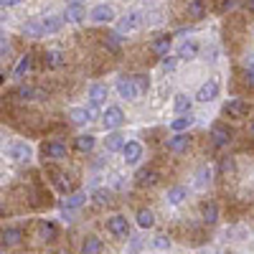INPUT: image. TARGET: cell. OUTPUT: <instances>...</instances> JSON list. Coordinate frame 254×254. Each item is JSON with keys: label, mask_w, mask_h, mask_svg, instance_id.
Segmentation results:
<instances>
[{"label": "cell", "mask_w": 254, "mask_h": 254, "mask_svg": "<svg viewBox=\"0 0 254 254\" xmlns=\"http://www.w3.org/2000/svg\"><path fill=\"white\" fill-rule=\"evenodd\" d=\"M117 92H120V97H125V99H137V97L142 94V89H140V84H137L135 76L120 79V81H117Z\"/></svg>", "instance_id": "cell-1"}, {"label": "cell", "mask_w": 254, "mask_h": 254, "mask_svg": "<svg viewBox=\"0 0 254 254\" xmlns=\"http://www.w3.org/2000/svg\"><path fill=\"white\" fill-rule=\"evenodd\" d=\"M142 26V15L140 13H127L120 18V23H117V31L120 33H130V31H137Z\"/></svg>", "instance_id": "cell-2"}, {"label": "cell", "mask_w": 254, "mask_h": 254, "mask_svg": "<svg viewBox=\"0 0 254 254\" xmlns=\"http://www.w3.org/2000/svg\"><path fill=\"white\" fill-rule=\"evenodd\" d=\"M102 122H104V127H107V130H115V127H120V125L125 122V115H122L120 107H107V112L102 115Z\"/></svg>", "instance_id": "cell-3"}, {"label": "cell", "mask_w": 254, "mask_h": 254, "mask_svg": "<svg viewBox=\"0 0 254 254\" xmlns=\"http://www.w3.org/2000/svg\"><path fill=\"white\" fill-rule=\"evenodd\" d=\"M41 153H44V158H49V160H64V158H66V145L46 142L44 147H41Z\"/></svg>", "instance_id": "cell-4"}, {"label": "cell", "mask_w": 254, "mask_h": 254, "mask_svg": "<svg viewBox=\"0 0 254 254\" xmlns=\"http://www.w3.org/2000/svg\"><path fill=\"white\" fill-rule=\"evenodd\" d=\"M107 231L115 237H127V231H130V226H127V219L125 216H112L107 219Z\"/></svg>", "instance_id": "cell-5"}, {"label": "cell", "mask_w": 254, "mask_h": 254, "mask_svg": "<svg viewBox=\"0 0 254 254\" xmlns=\"http://www.w3.org/2000/svg\"><path fill=\"white\" fill-rule=\"evenodd\" d=\"M122 153H125V163H127V165H135V163L142 158V145H140V142H125Z\"/></svg>", "instance_id": "cell-6"}, {"label": "cell", "mask_w": 254, "mask_h": 254, "mask_svg": "<svg viewBox=\"0 0 254 254\" xmlns=\"http://www.w3.org/2000/svg\"><path fill=\"white\" fill-rule=\"evenodd\" d=\"M216 94H219V84H216V81H206L203 87L198 89L196 99H198V102H211V99H214Z\"/></svg>", "instance_id": "cell-7"}, {"label": "cell", "mask_w": 254, "mask_h": 254, "mask_svg": "<svg viewBox=\"0 0 254 254\" xmlns=\"http://www.w3.org/2000/svg\"><path fill=\"white\" fill-rule=\"evenodd\" d=\"M112 8L110 5H97V8H92V13H89V18L94 20V23H107V20H112Z\"/></svg>", "instance_id": "cell-8"}, {"label": "cell", "mask_w": 254, "mask_h": 254, "mask_svg": "<svg viewBox=\"0 0 254 254\" xmlns=\"http://www.w3.org/2000/svg\"><path fill=\"white\" fill-rule=\"evenodd\" d=\"M247 112H249V104L242 102V99H231L226 104V115H231V117H244Z\"/></svg>", "instance_id": "cell-9"}, {"label": "cell", "mask_w": 254, "mask_h": 254, "mask_svg": "<svg viewBox=\"0 0 254 254\" xmlns=\"http://www.w3.org/2000/svg\"><path fill=\"white\" fill-rule=\"evenodd\" d=\"M8 155H10L13 160H28V158H31V150H28V145L15 142V145L8 147Z\"/></svg>", "instance_id": "cell-10"}, {"label": "cell", "mask_w": 254, "mask_h": 254, "mask_svg": "<svg viewBox=\"0 0 254 254\" xmlns=\"http://www.w3.org/2000/svg\"><path fill=\"white\" fill-rule=\"evenodd\" d=\"M89 99H92V104H102L104 99H107V87H104V84H92L89 87Z\"/></svg>", "instance_id": "cell-11"}, {"label": "cell", "mask_w": 254, "mask_h": 254, "mask_svg": "<svg viewBox=\"0 0 254 254\" xmlns=\"http://www.w3.org/2000/svg\"><path fill=\"white\" fill-rule=\"evenodd\" d=\"M211 135H214V142H216V145H226V142L231 140L229 127H224V125H214V130H211Z\"/></svg>", "instance_id": "cell-12"}, {"label": "cell", "mask_w": 254, "mask_h": 254, "mask_svg": "<svg viewBox=\"0 0 254 254\" xmlns=\"http://www.w3.org/2000/svg\"><path fill=\"white\" fill-rule=\"evenodd\" d=\"M188 145H190L188 135H178V137H173L171 142H168V150H173V153H183V150H188Z\"/></svg>", "instance_id": "cell-13"}, {"label": "cell", "mask_w": 254, "mask_h": 254, "mask_svg": "<svg viewBox=\"0 0 254 254\" xmlns=\"http://www.w3.org/2000/svg\"><path fill=\"white\" fill-rule=\"evenodd\" d=\"M20 237H23V231H20V229H3V247H13V244H18Z\"/></svg>", "instance_id": "cell-14"}, {"label": "cell", "mask_w": 254, "mask_h": 254, "mask_svg": "<svg viewBox=\"0 0 254 254\" xmlns=\"http://www.w3.org/2000/svg\"><path fill=\"white\" fill-rule=\"evenodd\" d=\"M104 145H107V150H110V153H115V150H122V147H125V135H120V132H112L107 140H104Z\"/></svg>", "instance_id": "cell-15"}, {"label": "cell", "mask_w": 254, "mask_h": 254, "mask_svg": "<svg viewBox=\"0 0 254 254\" xmlns=\"http://www.w3.org/2000/svg\"><path fill=\"white\" fill-rule=\"evenodd\" d=\"M168 49H171V36H160L153 41V51L158 56H168Z\"/></svg>", "instance_id": "cell-16"}, {"label": "cell", "mask_w": 254, "mask_h": 254, "mask_svg": "<svg viewBox=\"0 0 254 254\" xmlns=\"http://www.w3.org/2000/svg\"><path fill=\"white\" fill-rule=\"evenodd\" d=\"M81 252L84 254H99L102 252V242L97 237H87V239H84V244H81Z\"/></svg>", "instance_id": "cell-17"}, {"label": "cell", "mask_w": 254, "mask_h": 254, "mask_svg": "<svg viewBox=\"0 0 254 254\" xmlns=\"http://www.w3.org/2000/svg\"><path fill=\"white\" fill-rule=\"evenodd\" d=\"M137 183H140V186H155V183H158V173H155V171H147V168H145V171L137 173Z\"/></svg>", "instance_id": "cell-18"}, {"label": "cell", "mask_w": 254, "mask_h": 254, "mask_svg": "<svg viewBox=\"0 0 254 254\" xmlns=\"http://www.w3.org/2000/svg\"><path fill=\"white\" fill-rule=\"evenodd\" d=\"M137 224H140L142 229H150V226L155 224V216H153V211H147V208L137 211Z\"/></svg>", "instance_id": "cell-19"}, {"label": "cell", "mask_w": 254, "mask_h": 254, "mask_svg": "<svg viewBox=\"0 0 254 254\" xmlns=\"http://www.w3.org/2000/svg\"><path fill=\"white\" fill-rule=\"evenodd\" d=\"M23 33L31 36V38H38V36H44V23H33V20H28V23L23 26Z\"/></svg>", "instance_id": "cell-20"}, {"label": "cell", "mask_w": 254, "mask_h": 254, "mask_svg": "<svg viewBox=\"0 0 254 254\" xmlns=\"http://www.w3.org/2000/svg\"><path fill=\"white\" fill-rule=\"evenodd\" d=\"M28 69H31V56H23V59L18 61V66L13 69V76H15V79H23V74H26Z\"/></svg>", "instance_id": "cell-21"}, {"label": "cell", "mask_w": 254, "mask_h": 254, "mask_svg": "<svg viewBox=\"0 0 254 254\" xmlns=\"http://www.w3.org/2000/svg\"><path fill=\"white\" fill-rule=\"evenodd\" d=\"M92 147H94V137L92 135H79L76 137V150L87 153V150H92Z\"/></svg>", "instance_id": "cell-22"}, {"label": "cell", "mask_w": 254, "mask_h": 254, "mask_svg": "<svg viewBox=\"0 0 254 254\" xmlns=\"http://www.w3.org/2000/svg\"><path fill=\"white\" fill-rule=\"evenodd\" d=\"M203 13H206V8H203L201 0H190L188 3V15L190 18H203Z\"/></svg>", "instance_id": "cell-23"}, {"label": "cell", "mask_w": 254, "mask_h": 254, "mask_svg": "<svg viewBox=\"0 0 254 254\" xmlns=\"http://www.w3.org/2000/svg\"><path fill=\"white\" fill-rule=\"evenodd\" d=\"M38 231H41V237H44L46 242H51V239L56 237V226H54V224H46V221L38 224Z\"/></svg>", "instance_id": "cell-24"}, {"label": "cell", "mask_w": 254, "mask_h": 254, "mask_svg": "<svg viewBox=\"0 0 254 254\" xmlns=\"http://www.w3.org/2000/svg\"><path fill=\"white\" fill-rule=\"evenodd\" d=\"M183 198H186V188L183 186H176V188L168 190V201H171V203H181Z\"/></svg>", "instance_id": "cell-25"}, {"label": "cell", "mask_w": 254, "mask_h": 254, "mask_svg": "<svg viewBox=\"0 0 254 254\" xmlns=\"http://www.w3.org/2000/svg\"><path fill=\"white\" fill-rule=\"evenodd\" d=\"M216 216H219L216 203H203V219H206L208 224H214V221H216Z\"/></svg>", "instance_id": "cell-26"}, {"label": "cell", "mask_w": 254, "mask_h": 254, "mask_svg": "<svg viewBox=\"0 0 254 254\" xmlns=\"http://www.w3.org/2000/svg\"><path fill=\"white\" fill-rule=\"evenodd\" d=\"M59 28H61V18L46 15V20H44V31H46V33H56Z\"/></svg>", "instance_id": "cell-27"}, {"label": "cell", "mask_w": 254, "mask_h": 254, "mask_svg": "<svg viewBox=\"0 0 254 254\" xmlns=\"http://www.w3.org/2000/svg\"><path fill=\"white\" fill-rule=\"evenodd\" d=\"M71 120L76 122V125H84V122H89L92 120V115H89V110H71Z\"/></svg>", "instance_id": "cell-28"}, {"label": "cell", "mask_w": 254, "mask_h": 254, "mask_svg": "<svg viewBox=\"0 0 254 254\" xmlns=\"http://www.w3.org/2000/svg\"><path fill=\"white\" fill-rule=\"evenodd\" d=\"M104 44H107V49H112V51H120V46H122V36H120V31H117V33H110L107 38H104Z\"/></svg>", "instance_id": "cell-29"}, {"label": "cell", "mask_w": 254, "mask_h": 254, "mask_svg": "<svg viewBox=\"0 0 254 254\" xmlns=\"http://www.w3.org/2000/svg\"><path fill=\"white\" fill-rule=\"evenodd\" d=\"M176 112H181V115L183 112H190V99L186 94H178L176 97Z\"/></svg>", "instance_id": "cell-30"}, {"label": "cell", "mask_w": 254, "mask_h": 254, "mask_svg": "<svg viewBox=\"0 0 254 254\" xmlns=\"http://www.w3.org/2000/svg\"><path fill=\"white\" fill-rule=\"evenodd\" d=\"M84 18V8L81 5H69L66 8V20H74V23H76V20H81Z\"/></svg>", "instance_id": "cell-31"}, {"label": "cell", "mask_w": 254, "mask_h": 254, "mask_svg": "<svg viewBox=\"0 0 254 254\" xmlns=\"http://www.w3.org/2000/svg\"><path fill=\"white\" fill-rule=\"evenodd\" d=\"M196 51H198V46L193 44V41H188V44H183V46L178 49V54H181L183 59H190V56H196Z\"/></svg>", "instance_id": "cell-32"}, {"label": "cell", "mask_w": 254, "mask_h": 254, "mask_svg": "<svg viewBox=\"0 0 254 254\" xmlns=\"http://www.w3.org/2000/svg\"><path fill=\"white\" fill-rule=\"evenodd\" d=\"M190 122H193L190 117H178V120H173V122H171V130H176V132H183L186 127L190 125Z\"/></svg>", "instance_id": "cell-33"}, {"label": "cell", "mask_w": 254, "mask_h": 254, "mask_svg": "<svg viewBox=\"0 0 254 254\" xmlns=\"http://www.w3.org/2000/svg\"><path fill=\"white\" fill-rule=\"evenodd\" d=\"M46 64H49L51 69H56V66H61V64H64V59H61L59 51H49V54H46Z\"/></svg>", "instance_id": "cell-34"}, {"label": "cell", "mask_w": 254, "mask_h": 254, "mask_svg": "<svg viewBox=\"0 0 254 254\" xmlns=\"http://www.w3.org/2000/svg\"><path fill=\"white\" fill-rule=\"evenodd\" d=\"M84 198H87L84 193H74V196H69V198H66V208H76V206H81Z\"/></svg>", "instance_id": "cell-35"}, {"label": "cell", "mask_w": 254, "mask_h": 254, "mask_svg": "<svg viewBox=\"0 0 254 254\" xmlns=\"http://www.w3.org/2000/svg\"><path fill=\"white\" fill-rule=\"evenodd\" d=\"M15 94H18L20 99H33V97H36V89H33V87H20Z\"/></svg>", "instance_id": "cell-36"}, {"label": "cell", "mask_w": 254, "mask_h": 254, "mask_svg": "<svg viewBox=\"0 0 254 254\" xmlns=\"http://www.w3.org/2000/svg\"><path fill=\"white\" fill-rule=\"evenodd\" d=\"M94 201H97V203H107V201H110V190H97Z\"/></svg>", "instance_id": "cell-37"}, {"label": "cell", "mask_w": 254, "mask_h": 254, "mask_svg": "<svg viewBox=\"0 0 254 254\" xmlns=\"http://www.w3.org/2000/svg\"><path fill=\"white\" fill-rule=\"evenodd\" d=\"M244 79H247V84H254V64H249V66H247Z\"/></svg>", "instance_id": "cell-38"}, {"label": "cell", "mask_w": 254, "mask_h": 254, "mask_svg": "<svg viewBox=\"0 0 254 254\" xmlns=\"http://www.w3.org/2000/svg\"><path fill=\"white\" fill-rule=\"evenodd\" d=\"M153 244H155V249H168V244H171V242H168L165 237H155Z\"/></svg>", "instance_id": "cell-39"}, {"label": "cell", "mask_w": 254, "mask_h": 254, "mask_svg": "<svg viewBox=\"0 0 254 254\" xmlns=\"http://www.w3.org/2000/svg\"><path fill=\"white\" fill-rule=\"evenodd\" d=\"M8 51H10V44H8L5 38H3V41H0V54H3V56H8Z\"/></svg>", "instance_id": "cell-40"}, {"label": "cell", "mask_w": 254, "mask_h": 254, "mask_svg": "<svg viewBox=\"0 0 254 254\" xmlns=\"http://www.w3.org/2000/svg\"><path fill=\"white\" fill-rule=\"evenodd\" d=\"M234 5H237V0H224V3H221V13H224V10H231Z\"/></svg>", "instance_id": "cell-41"}, {"label": "cell", "mask_w": 254, "mask_h": 254, "mask_svg": "<svg viewBox=\"0 0 254 254\" xmlns=\"http://www.w3.org/2000/svg\"><path fill=\"white\" fill-rule=\"evenodd\" d=\"M163 66L165 69H173L176 66V59H163Z\"/></svg>", "instance_id": "cell-42"}, {"label": "cell", "mask_w": 254, "mask_h": 254, "mask_svg": "<svg viewBox=\"0 0 254 254\" xmlns=\"http://www.w3.org/2000/svg\"><path fill=\"white\" fill-rule=\"evenodd\" d=\"M135 79H137V84H140V89L145 92V89H147V79H145V76H135Z\"/></svg>", "instance_id": "cell-43"}, {"label": "cell", "mask_w": 254, "mask_h": 254, "mask_svg": "<svg viewBox=\"0 0 254 254\" xmlns=\"http://www.w3.org/2000/svg\"><path fill=\"white\" fill-rule=\"evenodd\" d=\"M0 3H3V8H10V5H18L20 0H0Z\"/></svg>", "instance_id": "cell-44"}, {"label": "cell", "mask_w": 254, "mask_h": 254, "mask_svg": "<svg viewBox=\"0 0 254 254\" xmlns=\"http://www.w3.org/2000/svg\"><path fill=\"white\" fill-rule=\"evenodd\" d=\"M206 178H208V173H206V171H201V176H198V186H203V183H206Z\"/></svg>", "instance_id": "cell-45"}, {"label": "cell", "mask_w": 254, "mask_h": 254, "mask_svg": "<svg viewBox=\"0 0 254 254\" xmlns=\"http://www.w3.org/2000/svg\"><path fill=\"white\" fill-rule=\"evenodd\" d=\"M84 0H69V5H81Z\"/></svg>", "instance_id": "cell-46"}, {"label": "cell", "mask_w": 254, "mask_h": 254, "mask_svg": "<svg viewBox=\"0 0 254 254\" xmlns=\"http://www.w3.org/2000/svg\"><path fill=\"white\" fill-rule=\"evenodd\" d=\"M252 132H254V125H252Z\"/></svg>", "instance_id": "cell-47"}]
</instances>
